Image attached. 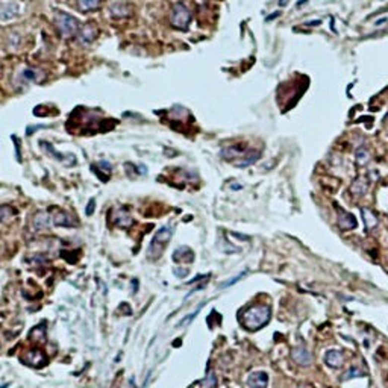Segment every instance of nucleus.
<instances>
[{
  "instance_id": "1",
  "label": "nucleus",
  "mask_w": 388,
  "mask_h": 388,
  "mask_svg": "<svg viewBox=\"0 0 388 388\" xmlns=\"http://www.w3.org/2000/svg\"><path fill=\"white\" fill-rule=\"evenodd\" d=\"M272 318V310L268 305H252L241 312L240 323L247 331H258Z\"/></svg>"
},
{
  "instance_id": "2",
  "label": "nucleus",
  "mask_w": 388,
  "mask_h": 388,
  "mask_svg": "<svg viewBox=\"0 0 388 388\" xmlns=\"http://www.w3.org/2000/svg\"><path fill=\"white\" fill-rule=\"evenodd\" d=\"M173 236V226L167 225V226H162L154 236V240L151 243V246H149V258L151 259H156L162 255L164 249L167 247L168 241L171 240Z\"/></svg>"
},
{
  "instance_id": "3",
  "label": "nucleus",
  "mask_w": 388,
  "mask_h": 388,
  "mask_svg": "<svg viewBox=\"0 0 388 388\" xmlns=\"http://www.w3.org/2000/svg\"><path fill=\"white\" fill-rule=\"evenodd\" d=\"M55 24L58 27V32L64 38H73L79 34V21L67 12H56Z\"/></svg>"
},
{
  "instance_id": "4",
  "label": "nucleus",
  "mask_w": 388,
  "mask_h": 388,
  "mask_svg": "<svg viewBox=\"0 0 388 388\" xmlns=\"http://www.w3.org/2000/svg\"><path fill=\"white\" fill-rule=\"evenodd\" d=\"M170 23L174 29L179 31H187L191 23V12L182 2H176L171 8L170 14Z\"/></svg>"
},
{
  "instance_id": "5",
  "label": "nucleus",
  "mask_w": 388,
  "mask_h": 388,
  "mask_svg": "<svg viewBox=\"0 0 388 388\" xmlns=\"http://www.w3.org/2000/svg\"><path fill=\"white\" fill-rule=\"evenodd\" d=\"M132 14V8L125 0H114L109 5V15L112 18H128Z\"/></svg>"
},
{
  "instance_id": "6",
  "label": "nucleus",
  "mask_w": 388,
  "mask_h": 388,
  "mask_svg": "<svg viewBox=\"0 0 388 388\" xmlns=\"http://www.w3.org/2000/svg\"><path fill=\"white\" fill-rule=\"evenodd\" d=\"M111 219L117 226H120V228H131L132 223H134L131 214L128 213V210H125V208H117V210H112Z\"/></svg>"
},
{
  "instance_id": "7",
  "label": "nucleus",
  "mask_w": 388,
  "mask_h": 388,
  "mask_svg": "<svg viewBox=\"0 0 388 388\" xmlns=\"http://www.w3.org/2000/svg\"><path fill=\"white\" fill-rule=\"evenodd\" d=\"M324 363L331 369H340L344 364V355L338 349H329L324 353Z\"/></svg>"
},
{
  "instance_id": "8",
  "label": "nucleus",
  "mask_w": 388,
  "mask_h": 388,
  "mask_svg": "<svg viewBox=\"0 0 388 388\" xmlns=\"http://www.w3.org/2000/svg\"><path fill=\"white\" fill-rule=\"evenodd\" d=\"M337 213H338V220H337V223H338L340 229H343V231H352V229H355V228L358 226V222H356V219H355L353 214H350V213L341 210V208H338V206H337Z\"/></svg>"
},
{
  "instance_id": "9",
  "label": "nucleus",
  "mask_w": 388,
  "mask_h": 388,
  "mask_svg": "<svg viewBox=\"0 0 388 388\" xmlns=\"http://www.w3.org/2000/svg\"><path fill=\"white\" fill-rule=\"evenodd\" d=\"M370 184L372 182H369V179L366 176H358L355 181L352 182V185H350V193L355 197H363L369 191Z\"/></svg>"
},
{
  "instance_id": "10",
  "label": "nucleus",
  "mask_w": 388,
  "mask_h": 388,
  "mask_svg": "<svg viewBox=\"0 0 388 388\" xmlns=\"http://www.w3.org/2000/svg\"><path fill=\"white\" fill-rule=\"evenodd\" d=\"M291 355H293V360H294L297 364H299V366H304V367L310 366L311 361H312L311 353H310L308 349L304 347V346H297V347H294V350H293Z\"/></svg>"
},
{
  "instance_id": "11",
  "label": "nucleus",
  "mask_w": 388,
  "mask_h": 388,
  "mask_svg": "<svg viewBox=\"0 0 388 388\" xmlns=\"http://www.w3.org/2000/svg\"><path fill=\"white\" fill-rule=\"evenodd\" d=\"M247 385L250 388H267L268 375L265 372H253L247 376Z\"/></svg>"
},
{
  "instance_id": "12",
  "label": "nucleus",
  "mask_w": 388,
  "mask_h": 388,
  "mask_svg": "<svg viewBox=\"0 0 388 388\" xmlns=\"http://www.w3.org/2000/svg\"><path fill=\"white\" fill-rule=\"evenodd\" d=\"M24 361L29 364V366H34V367H41L47 363V358L46 355L41 352V350H29L24 356Z\"/></svg>"
},
{
  "instance_id": "13",
  "label": "nucleus",
  "mask_w": 388,
  "mask_h": 388,
  "mask_svg": "<svg viewBox=\"0 0 388 388\" xmlns=\"http://www.w3.org/2000/svg\"><path fill=\"white\" fill-rule=\"evenodd\" d=\"M18 15V5L14 3V2H2V6H0V18H2L3 21L9 20V18H14Z\"/></svg>"
},
{
  "instance_id": "14",
  "label": "nucleus",
  "mask_w": 388,
  "mask_h": 388,
  "mask_svg": "<svg viewBox=\"0 0 388 388\" xmlns=\"http://www.w3.org/2000/svg\"><path fill=\"white\" fill-rule=\"evenodd\" d=\"M173 261H176V262H193L194 261V252L187 246L177 247L173 252Z\"/></svg>"
},
{
  "instance_id": "15",
  "label": "nucleus",
  "mask_w": 388,
  "mask_h": 388,
  "mask_svg": "<svg viewBox=\"0 0 388 388\" xmlns=\"http://www.w3.org/2000/svg\"><path fill=\"white\" fill-rule=\"evenodd\" d=\"M96 37H97V29L93 24H86L83 31L79 34V41L82 46H88L96 40Z\"/></svg>"
},
{
  "instance_id": "16",
  "label": "nucleus",
  "mask_w": 388,
  "mask_h": 388,
  "mask_svg": "<svg viewBox=\"0 0 388 388\" xmlns=\"http://www.w3.org/2000/svg\"><path fill=\"white\" fill-rule=\"evenodd\" d=\"M52 220L56 226H63V228H70L75 225V220L72 216H69L67 213L64 211H55V214L52 216Z\"/></svg>"
},
{
  "instance_id": "17",
  "label": "nucleus",
  "mask_w": 388,
  "mask_h": 388,
  "mask_svg": "<svg viewBox=\"0 0 388 388\" xmlns=\"http://www.w3.org/2000/svg\"><path fill=\"white\" fill-rule=\"evenodd\" d=\"M50 214L49 213H38L34 217V226L37 231H46L50 228Z\"/></svg>"
},
{
  "instance_id": "18",
  "label": "nucleus",
  "mask_w": 388,
  "mask_h": 388,
  "mask_svg": "<svg viewBox=\"0 0 388 388\" xmlns=\"http://www.w3.org/2000/svg\"><path fill=\"white\" fill-rule=\"evenodd\" d=\"M361 214H363V220H364V225H366V229L367 231H372L378 226V219L376 216L373 214V211H370L369 208H363L361 210Z\"/></svg>"
},
{
  "instance_id": "19",
  "label": "nucleus",
  "mask_w": 388,
  "mask_h": 388,
  "mask_svg": "<svg viewBox=\"0 0 388 388\" xmlns=\"http://www.w3.org/2000/svg\"><path fill=\"white\" fill-rule=\"evenodd\" d=\"M40 144L43 146V149H44V151H46L47 154H50V155H52L53 158H56L58 161H63V162H66L67 165H72V162L66 159V158H70L72 155H63V154H59V152H56V151H55V149H53V146H52L50 143H47V141H41Z\"/></svg>"
},
{
  "instance_id": "20",
  "label": "nucleus",
  "mask_w": 388,
  "mask_h": 388,
  "mask_svg": "<svg viewBox=\"0 0 388 388\" xmlns=\"http://www.w3.org/2000/svg\"><path fill=\"white\" fill-rule=\"evenodd\" d=\"M78 8L82 12L96 11L100 8V0H78Z\"/></svg>"
},
{
  "instance_id": "21",
  "label": "nucleus",
  "mask_w": 388,
  "mask_h": 388,
  "mask_svg": "<svg viewBox=\"0 0 388 388\" xmlns=\"http://www.w3.org/2000/svg\"><path fill=\"white\" fill-rule=\"evenodd\" d=\"M355 159H356V164L358 165H366L369 161H370V152L369 149L366 146H361L358 147V151L355 154Z\"/></svg>"
},
{
  "instance_id": "22",
  "label": "nucleus",
  "mask_w": 388,
  "mask_h": 388,
  "mask_svg": "<svg viewBox=\"0 0 388 388\" xmlns=\"http://www.w3.org/2000/svg\"><path fill=\"white\" fill-rule=\"evenodd\" d=\"M259 156H261V152H259V151H253V149H250L249 154H247V156H246L243 161L238 162L236 167H240V168H243V167H249V165L255 164V162L259 159Z\"/></svg>"
},
{
  "instance_id": "23",
  "label": "nucleus",
  "mask_w": 388,
  "mask_h": 388,
  "mask_svg": "<svg viewBox=\"0 0 388 388\" xmlns=\"http://www.w3.org/2000/svg\"><path fill=\"white\" fill-rule=\"evenodd\" d=\"M200 388H216L217 387V376L214 375V372H210L202 381H200Z\"/></svg>"
},
{
  "instance_id": "24",
  "label": "nucleus",
  "mask_w": 388,
  "mask_h": 388,
  "mask_svg": "<svg viewBox=\"0 0 388 388\" xmlns=\"http://www.w3.org/2000/svg\"><path fill=\"white\" fill-rule=\"evenodd\" d=\"M21 79L23 80H35V82H38V80L43 79V75L40 72H37V70H32V69H24L21 72Z\"/></svg>"
},
{
  "instance_id": "25",
  "label": "nucleus",
  "mask_w": 388,
  "mask_h": 388,
  "mask_svg": "<svg viewBox=\"0 0 388 388\" xmlns=\"http://www.w3.org/2000/svg\"><path fill=\"white\" fill-rule=\"evenodd\" d=\"M344 378H343V381H349V379H352V378H360V376H364V372H361L358 367H352V369H349L344 375H343Z\"/></svg>"
},
{
  "instance_id": "26",
  "label": "nucleus",
  "mask_w": 388,
  "mask_h": 388,
  "mask_svg": "<svg viewBox=\"0 0 388 388\" xmlns=\"http://www.w3.org/2000/svg\"><path fill=\"white\" fill-rule=\"evenodd\" d=\"M202 307H203V304H202V305H200V307H199V308H197V310H196L194 312L188 314V315H187L185 318H182L181 321H179V323H177V327H181V326H187V324H190V323H191V320H193V318H196V315H197V314L200 312Z\"/></svg>"
},
{
  "instance_id": "27",
  "label": "nucleus",
  "mask_w": 388,
  "mask_h": 388,
  "mask_svg": "<svg viewBox=\"0 0 388 388\" xmlns=\"http://www.w3.org/2000/svg\"><path fill=\"white\" fill-rule=\"evenodd\" d=\"M0 214H2L3 222H8L9 219H12V216H15V211L12 210V208L5 205V206H2V210H0Z\"/></svg>"
},
{
  "instance_id": "28",
  "label": "nucleus",
  "mask_w": 388,
  "mask_h": 388,
  "mask_svg": "<svg viewBox=\"0 0 388 388\" xmlns=\"http://www.w3.org/2000/svg\"><path fill=\"white\" fill-rule=\"evenodd\" d=\"M173 273H174L179 279H184V278L188 276L190 270H188V268H182V267H174V268H173Z\"/></svg>"
},
{
  "instance_id": "29",
  "label": "nucleus",
  "mask_w": 388,
  "mask_h": 388,
  "mask_svg": "<svg viewBox=\"0 0 388 388\" xmlns=\"http://www.w3.org/2000/svg\"><path fill=\"white\" fill-rule=\"evenodd\" d=\"M246 273H247V270H246V272H243V273H240V275H238V276H235V278H232V279H229L228 282H223L220 287H222V288H226V287H231V285L236 284V282L240 281L241 278H244V276H246Z\"/></svg>"
},
{
  "instance_id": "30",
  "label": "nucleus",
  "mask_w": 388,
  "mask_h": 388,
  "mask_svg": "<svg viewBox=\"0 0 388 388\" xmlns=\"http://www.w3.org/2000/svg\"><path fill=\"white\" fill-rule=\"evenodd\" d=\"M94 205H96V200L94 199H89V202H88V205H86V210H85V214L89 217V216H93V213H94Z\"/></svg>"
},
{
  "instance_id": "31",
  "label": "nucleus",
  "mask_w": 388,
  "mask_h": 388,
  "mask_svg": "<svg viewBox=\"0 0 388 388\" xmlns=\"http://www.w3.org/2000/svg\"><path fill=\"white\" fill-rule=\"evenodd\" d=\"M99 167H103L106 173H111V164H109V162H106V161H100V162H99Z\"/></svg>"
},
{
  "instance_id": "32",
  "label": "nucleus",
  "mask_w": 388,
  "mask_h": 388,
  "mask_svg": "<svg viewBox=\"0 0 388 388\" xmlns=\"http://www.w3.org/2000/svg\"><path fill=\"white\" fill-rule=\"evenodd\" d=\"M131 285H132V290H134V293H137V290H138V281L135 279V281H132L131 282Z\"/></svg>"
},
{
  "instance_id": "33",
  "label": "nucleus",
  "mask_w": 388,
  "mask_h": 388,
  "mask_svg": "<svg viewBox=\"0 0 388 388\" xmlns=\"http://www.w3.org/2000/svg\"><path fill=\"white\" fill-rule=\"evenodd\" d=\"M279 15H281V12H275L273 15H270V17L267 18V21H270V20H273V18H276V17H279Z\"/></svg>"
},
{
  "instance_id": "34",
  "label": "nucleus",
  "mask_w": 388,
  "mask_h": 388,
  "mask_svg": "<svg viewBox=\"0 0 388 388\" xmlns=\"http://www.w3.org/2000/svg\"><path fill=\"white\" fill-rule=\"evenodd\" d=\"M278 3H279V6H287V5H288V0H279Z\"/></svg>"
},
{
  "instance_id": "35",
  "label": "nucleus",
  "mask_w": 388,
  "mask_h": 388,
  "mask_svg": "<svg viewBox=\"0 0 388 388\" xmlns=\"http://www.w3.org/2000/svg\"><path fill=\"white\" fill-rule=\"evenodd\" d=\"M305 3H307V0H301V2L297 3V6H302V5H305Z\"/></svg>"
},
{
  "instance_id": "36",
  "label": "nucleus",
  "mask_w": 388,
  "mask_h": 388,
  "mask_svg": "<svg viewBox=\"0 0 388 388\" xmlns=\"http://www.w3.org/2000/svg\"><path fill=\"white\" fill-rule=\"evenodd\" d=\"M232 188H233V190H238V188H241V185H232Z\"/></svg>"
},
{
  "instance_id": "37",
  "label": "nucleus",
  "mask_w": 388,
  "mask_h": 388,
  "mask_svg": "<svg viewBox=\"0 0 388 388\" xmlns=\"http://www.w3.org/2000/svg\"><path fill=\"white\" fill-rule=\"evenodd\" d=\"M385 122L388 123V114H387V117H385Z\"/></svg>"
}]
</instances>
